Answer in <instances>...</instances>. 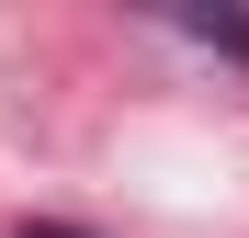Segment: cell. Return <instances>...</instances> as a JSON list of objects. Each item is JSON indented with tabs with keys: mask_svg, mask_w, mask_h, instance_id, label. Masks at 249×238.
Masks as SVG:
<instances>
[{
	"mask_svg": "<svg viewBox=\"0 0 249 238\" xmlns=\"http://www.w3.org/2000/svg\"><path fill=\"white\" fill-rule=\"evenodd\" d=\"M12 238H91V227H68V216H23Z\"/></svg>",
	"mask_w": 249,
	"mask_h": 238,
	"instance_id": "7a4b0ae2",
	"label": "cell"
},
{
	"mask_svg": "<svg viewBox=\"0 0 249 238\" xmlns=\"http://www.w3.org/2000/svg\"><path fill=\"white\" fill-rule=\"evenodd\" d=\"M181 34H193V46H215V57H238V68H249V12H227V0H215V12H181Z\"/></svg>",
	"mask_w": 249,
	"mask_h": 238,
	"instance_id": "6da1fadb",
	"label": "cell"
}]
</instances>
